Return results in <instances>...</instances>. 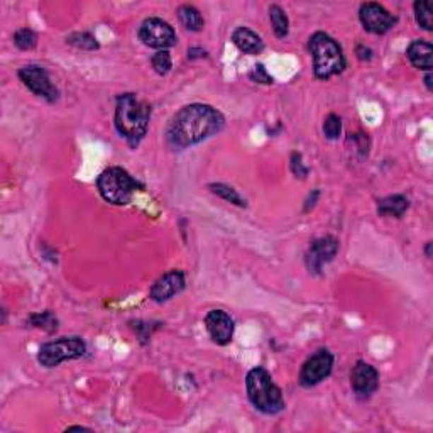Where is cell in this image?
Returning a JSON list of instances; mask_svg holds the SVG:
<instances>
[{
  "mask_svg": "<svg viewBox=\"0 0 433 433\" xmlns=\"http://www.w3.org/2000/svg\"><path fill=\"white\" fill-rule=\"evenodd\" d=\"M224 124V115L213 107L203 104L186 105L171 119L168 143L178 149L190 148L220 132Z\"/></svg>",
  "mask_w": 433,
  "mask_h": 433,
  "instance_id": "1",
  "label": "cell"
},
{
  "mask_svg": "<svg viewBox=\"0 0 433 433\" xmlns=\"http://www.w3.org/2000/svg\"><path fill=\"white\" fill-rule=\"evenodd\" d=\"M151 121V107L134 93H124L115 104V129L131 148L144 139Z\"/></svg>",
  "mask_w": 433,
  "mask_h": 433,
  "instance_id": "2",
  "label": "cell"
},
{
  "mask_svg": "<svg viewBox=\"0 0 433 433\" xmlns=\"http://www.w3.org/2000/svg\"><path fill=\"white\" fill-rule=\"evenodd\" d=\"M249 401L256 410L264 415H278L285 410V400L280 386L273 381L271 374L263 367H254L246 377Z\"/></svg>",
  "mask_w": 433,
  "mask_h": 433,
  "instance_id": "3",
  "label": "cell"
},
{
  "mask_svg": "<svg viewBox=\"0 0 433 433\" xmlns=\"http://www.w3.org/2000/svg\"><path fill=\"white\" fill-rule=\"evenodd\" d=\"M313 58V73L319 80H328L345 70V57L340 45L327 32H315L308 41Z\"/></svg>",
  "mask_w": 433,
  "mask_h": 433,
  "instance_id": "4",
  "label": "cell"
},
{
  "mask_svg": "<svg viewBox=\"0 0 433 433\" xmlns=\"http://www.w3.org/2000/svg\"><path fill=\"white\" fill-rule=\"evenodd\" d=\"M98 193L102 198L112 205H127L136 191L143 190V185L132 178L124 168L112 166L102 171L97 179Z\"/></svg>",
  "mask_w": 433,
  "mask_h": 433,
  "instance_id": "5",
  "label": "cell"
},
{
  "mask_svg": "<svg viewBox=\"0 0 433 433\" xmlns=\"http://www.w3.org/2000/svg\"><path fill=\"white\" fill-rule=\"evenodd\" d=\"M85 352H87V344L80 337H61L58 340L46 342L45 345H41L37 361L41 366L51 369L64 361L83 357Z\"/></svg>",
  "mask_w": 433,
  "mask_h": 433,
  "instance_id": "6",
  "label": "cell"
},
{
  "mask_svg": "<svg viewBox=\"0 0 433 433\" xmlns=\"http://www.w3.org/2000/svg\"><path fill=\"white\" fill-rule=\"evenodd\" d=\"M139 40L149 48L162 51L177 45V32L160 17H148L139 28Z\"/></svg>",
  "mask_w": 433,
  "mask_h": 433,
  "instance_id": "7",
  "label": "cell"
},
{
  "mask_svg": "<svg viewBox=\"0 0 433 433\" xmlns=\"http://www.w3.org/2000/svg\"><path fill=\"white\" fill-rule=\"evenodd\" d=\"M19 78L23 80V83L31 90L34 95L45 98L49 104L58 100L59 92L54 87L53 81H51L49 73L46 71V68L40 66V64H29V66L20 68Z\"/></svg>",
  "mask_w": 433,
  "mask_h": 433,
  "instance_id": "8",
  "label": "cell"
},
{
  "mask_svg": "<svg viewBox=\"0 0 433 433\" xmlns=\"http://www.w3.org/2000/svg\"><path fill=\"white\" fill-rule=\"evenodd\" d=\"M333 369V355L327 349L316 350L312 357L307 359L299 371V384L303 388H312V386L320 384L321 381L327 379L330 372Z\"/></svg>",
  "mask_w": 433,
  "mask_h": 433,
  "instance_id": "9",
  "label": "cell"
},
{
  "mask_svg": "<svg viewBox=\"0 0 433 433\" xmlns=\"http://www.w3.org/2000/svg\"><path fill=\"white\" fill-rule=\"evenodd\" d=\"M359 19H361L364 29L367 32L376 34V36H383V34L389 32L393 25L396 24V17L376 2L362 4L359 8Z\"/></svg>",
  "mask_w": 433,
  "mask_h": 433,
  "instance_id": "10",
  "label": "cell"
},
{
  "mask_svg": "<svg viewBox=\"0 0 433 433\" xmlns=\"http://www.w3.org/2000/svg\"><path fill=\"white\" fill-rule=\"evenodd\" d=\"M205 327L217 345H227L232 340L235 325L232 316L224 310H210L205 316Z\"/></svg>",
  "mask_w": 433,
  "mask_h": 433,
  "instance_id": "11",
  "label": "cell"
},
{
  "mask_svg": "<svg viewBox=\"0 0 433 433\" xmlns=\"http://www.w3.org/2000/svg\"><path fill=\"white\" fill-rule=\"evenodd\" d=\"M350 386L359 398H369L379 388V372L371 364L359 361L350 372Z\"/></svg>",
  "mask_w": 433,
  "mask_h": 433,
  "instance_id": "12",
  "label": "cell"
},
{
  "mask_svg": "<svg viewBox=\"0 0 433 433\" xmlns=\"http://www.w3.org/2000/svg\"><path fill=\"white\" fill-rule=\"evenodd\" d=\"M338 252V241L332 235L316 239L308 249L307 266L312 273H320L325 264L330 263Z\"/></svg>",
  "mask_w": 433,
  "mask_h": 433,
  "instance_id": "13",
  "label": "cell"
},
{
  "mask_svg": "<svg viewBox=\"0 0 433 433\" xmlns=\"http://www.w3.org/2000/svg\"><path fill=\"white\" fill-rule=\"evenodd\" d=\"M185 288V274L178 269L162 274V276L151 286L149 291V297L153 302L156 303H165L174 297V295L182 293Z\"/></svg>",
  "mask_w": 433,
  "mask_h": 433,
  "instance_id": "14",
  "label": "cell"
},
{
  "mask_svg": "<svg viewBox=\"0 0 433 433\" xmlns=\"http://www.w3.org/2000/svg\"><path fill=\"white\" fill-rule=\"evenodd\" d=\"M234 45L244 54H261L264 51V41L259 34L249 28H237L232 34Z\"/></svg>",
  "mask_w": 433,
  "mask_h": 433,
  "instance_id": "15",
  "label": "cell"
},
{
  "mask_svg": "<svg viewBox=\"0 0 433 433\" xmlns=\"http://www.w3.org/2000/svg\"><path fill=\"white\" fill-rule=\"evenodd\" d=\"M432 45L423 40L413 41L408 46V49H406V57H408L410 63L413 64L415 68H418V70H423L427 73L432 71Z\"/></svg>",
  "mask_w": 433,
  "mask_h": 433,
  "instance_id": "16",
  "label": "cell"
},
{
  "mask_svg": "<svg viewBox=\"0 0 433 433\" xmlns=\"http://www.w3.org/2000/svg\"><path fill=\"white\" fill-rule=\"evenodd\" d=\"M410 208V200L403 195H389L377 201V213L381 217L400 218Z\"/></svg>",
  "mask_w": 433,
  "mask_h": 433,
  "instance_id": "17",
  "label": "cell"
},
{
  "mask_svg": "<svg viewBox=\"0 0 433 433\" xmlns=\"http://www.w3.org/2000/svg\"><path fill=\"white\" fill-rule=\"evenodd\" d=\"M178 17H179V20H182V24L185 25L188 31H191V32L201 31V29H203V25H205V20H203V16H201V12L196 7L188 6V4H185V6H182L178 8Z\"/></svg>",
  "mask_w": 433,
  "mask_h": 433,
  "instance_id": "18",
  "label": "cell"
},
{
  "mask_svg": "<svg viewBox=\"0 0 433 433\" xmlns=\"http://www.w3.org/2000/svg\"><path fill=\"white\" fill-rule=\"evenodd\" d=\"M269 19H271V25H273V31L276 34V37H283L288 36L290 32V20L288 16H286V12L283 11L280 6H274L269 7Z\"/></svg>",
  "mask_w": 433,
  "mask_h": 433,
  "instance_id": "19",
  "label": "cell"
},
{
  "mask_svg": "<svg viewBox=\"0 0 433 433\" xmlns=\"http://www.w3.org/2000/svg\"><path fill=\"white\" fill-rule=\"evenodd\" d=\"M210 191L213 193V195L220 196L222 200L229 201V203L235 205V207H246V200L242 198L241 195H239L237 190H234L232 186L224 185V183H212V185L208 186Z\"/></svg>",
  "mask_w": 433,
  "mask_h": 433,
  "instance_id": "20",
  "label": "cell"
},
{
  "mask_svg": "<svg viewBox=\"0 0 433 433\" xmlns=\"http://www.w3.org/2000/svg\"><path fill=\"white\" fill-rule=\"evenodd\" d=\"M68 45H71L73 48L81 49V51H95L100 48L95 36H92L90 32H73L66 37Z\"/></svg>",
  "mask_w": 433,
  "mask_h": 433,
  "instance_id": "21",
  "label": "cell"
},
{
  "mask_svg": "<svg viewBox=\"0 0 433 433\" xmlns=\"http://www.w3.org/2000/svg\"><path fill=\"white\" fill-rule=\"evenodd\" d=\"M415 17H417V23L420 28H423L425 31H432L433 29V17H432V4L427 0H418L415 2Z\"/></svg>",
  "mask_w": 433,
  "mask_h": 433,
  "instance_id": "22",
  "label": "cell"
},
{
  "mask_svg": "<svg viewBox=\"0 0 433 433\" xmlns=\"http://www.w3.org/2000/svg\"><path fill=\"white\" fill-rule=\"evenodd\" d=\"M14 45L23 51L34 49L37 45V34L29 28L17 29L16 34H14Z\"/></svg>",
  "mask_w": 433,
  "mask_h": 433,
  "instance_id": "23",
  "label": "cell"
},
{
  "mask_svg": "<svg viewBox=\"0 0 433 433\" xmlns=\"http://www.w3.org/2000/svg\"><path fill=\"white\" fill-rule=\"evenodd\" d=\"M151 63H153L154 71L161 76L168 75V73L171 71V66H173V61H171V54L168 53V49L158 51V53L151 58Z\"/></svg>",
  "mask_w": 433,
  "mask_h": 433,
  "instance_id": "24",
  "label": "cell"
},
{
  "mask_svg": "<svg viewBox=\"0 0 433 433\" xmlns=\"http://www.w3.org/2000/svg\"><path fill=\"white\" fill-rule=\"evenodd\" d=\"M324 134L327 139L336 141L342 134V121L336 114H330L324 122Z\"/></svg>",
  "mask_w": 433,
  "mask_h": 433,
  "instance_id": "25",
  "label": "cell"
},
{
  "mask_svg": "<svg viewBox=\"0 0 433 433\" xmlns=\"http://www.w3.org/2000/svg\"><path fill=\"white\" fill-rule=\"evenodd\" d=\"M31 324L34 325V327L46 328L48 332H54V330L58 328V320L54 319V315L51 312H42V313H37V315H32Z\"/></svg>",
  "mask_w": 433,
  "mask_h": 433,
  "instance_id": "26",
  "label": "cell"
},
{
  "mask_svg": "<svg viewBox=\"0 0 433 433\" xmlns=\"http://www.w3.org/2000/svg\"><path fill=\"white\" fill-rule=\"evenodd\" d=\"M249 78H251L252 81H256V83H263V85L273 83V76L266 71L264 64H256L254 70H252L251 75H249Z\"/></svg>",
  "mask_w": 433,
  "mask_h": 433,
  "instance_id": "27",
  "label": "cell"
},
{
  "mask_svg": "<svg viewBox=\"0 0 433 433\" xmlns=\"http://www.w3.org/2000/svg\"><path fill=\"white\" fill-rule=\"evenodd\" d=\"M291 168H293V173L297 174V177H299V178H305L307 177L308 170L303 168L302 156H299V154H297V153L293 154V162H291Z\"/></svg>",
  "mask_w": 433,
  "mask_h": 433,
  "instance_id": "28",
  "label": "cell"
},
{
  "mask_svg": "<svg viewBox=\"0 0 433 433\" xmlns=\"http://www.w3.org/2000/svg\"><path fill=\"white\" fill-rule=\"evenodd\" d=\"M357 57L359 59H362V61H366V59L372 58V51L366 48V46H357Z\"/></svg>",
  "mask_w": 433,
  "mask_h": 433,
  "instance_id": "29",
  "label": "cell"
},
{
  "mask_svg": "<svg viewBox=\"0 0 433 433\" xmlns=\"http://www.w3.org/2000/svg\"><path fill=\"white\" fill-rule=\"evenodd\" d=\"M425 83H427V88L430 90V92H432V90H433V87H432V71H428V73H427V76H425Z\"/></svg>",
  "mask_w": 433,
  "mask_h": 433,
  "instance_id": "30",
  "label": "cell"
},
{
  "mask_svg": "<svg viewBox=\"0 0 433 433\" xmlns=\"http://www.w3.org/2000/svg\"><path fill=\"white\" fill-rule=\"evenodd\" d=\"M68 430H90V428H85V427H70Z\"/></svg>",
  "mask_w": 433,
  "mask_h": 433,
  "instance_id": "31",
  "label": "cell"
},
{
  "mask_svg": "<svg viewBox=\"0 0 433 433\" xmlns=\"http://www.w3.org/2000/svg\"><path fill=\"white\" fill-rule=\"evenodd\" d=\"M430 247H432V242H427V256L432 257V252H430Z\"/></svg>",
  "mask_w": 433,
  "mask_h": 433,
  "instance_id": "32",
  "label": "cell"
}]
</instances>
